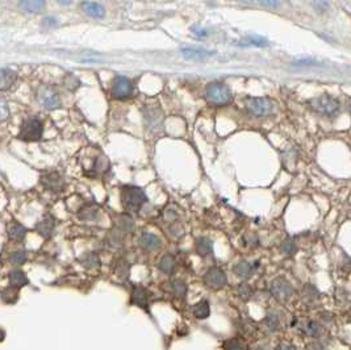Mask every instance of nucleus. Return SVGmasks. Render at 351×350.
I'll use <instances>...</instances> for the list:
<instances>
[{
  "label": "nucleus",
  "instance_id": "obj_1",
  "mask_svg": "<svg viewBox=\"0 0 351 350\" xmlns=\"http://www.w3.org/2000/svg\"><path fill=\"white\" fill-rule=\"evenodd\" d=\"M121 200H123V207L125 212L131 213V215H136L140 212L142 205L148 201L144 190H141L140 187L136 186H125L123 188V193H121Z\"/></svg>",
  "mask_w": 351,
  "mask_h": 350
},
{
  "label": "nucleus",
  "instance_id": "obj_2",
  "mask_svg": "<svg viewBox=\"0 0 351 350\" xmlns=\"http://www.w3.org/2000/svg\"><path fill=\"white\" fill-rule=\"evenodd\" d=\"M308 106L311 107V110L315 112L324 115V116H334L338 110H340V102L333 96L324 94V95H319L316 98H312L308 102Z\"/></svg>",
  "mask_w": 351,
  "mask_h": 350
},
{
  "label": "nucleus",
  "instance_id": "obj_3",
  "mask_svg": "<svg viewBox=\"0 0 351 350\" xmlns=\"http://www.w3.org/2000/svg\"><path fill=\"white\" fill-rule=\"evenodd\" d=\"M206 100L214 106H226L232 102L233 95L230 88L225 83H210L205 91Z\"/></svg>",
  "mask_w": 351,
  "mask_h": 350
},
{
  "label": "nucleus",
  "instance_id": "obj_4",
  "mask_svg": "<svg viewBox=\"0 0 351 350\" xmlns=\"http://www.w3.org/2000/svg\"><path fill=\"white\" fill-rule=\"evenodd\" d=\"M44 125L42 121L37 117H26L21 124V129L18 133V139L22 141H38L42 137Z\"/></svg>",
  "mask_w": 351,
  "mask_h": 350
},
{
  "label": "nucleus",
  "instance_id": "obj_5",
  "mask_svg": "<svg viewBox=\"0 0 351 350\" xmlns=\"http://www.w3.org/2000/svg\"><path fill=\"white\" fill-rule=\"evenodd\" d=\"M246 110L249 111L251 115L258 117L268 116L274 110L272 102L267 98H247L246 102Z\"/></svg>",
  "mask_w": 351,
  "mask_h": 350
},
{
  "label": "nucleus",
  "instance_id": "obj_6",
  "mask_svg": "<svg viewBox=\"0 0 351 350\" xmlns=\"http://www.w3.org/2000/svg\"><path fill=\"white\" fill-rule=\"evenodd\" d=\"M37 99H38L41 106L46 110H57L61 107V99H59L58 94L49 86H42L38 88Z\"/></svg>",
  "mask_w": 351,
  "mask_h": 350
},
{
  "label": "nucleus",
  "instance_id": "obj_7",
  "mask_svg": "<svg viewBox=\"0 0 351 350\" xmlns=\"http://www.w3.org/2000/svg\"><path fill=\"white\" fill-rule=\"evenodd\" d=\"M111 92L116 99H127L133 94V84L129 78L119 75L113 79Z\"/></svg>",
  "mask_w": 351,
  "mask_h": 350
},
{
  "label": "nucleus",
  "instance_id": "obj_8",
  "mask_svg": "<svg viewBox=\"0 0 351 350\" xmlns=\"http://www.w3.org/2000/svg\"><path fill=\"white\" fill-rule=\"evenodd\" d=\"M204 283L209 288L213 290H220L228 283V278L224 271L218 269V267H212L206 271L204 275Z\"/></svg>",
  "mask_w": 351,
  "mask_h": 350
},
{
  "label": "nucleus",
  "instance_id": "obj_9",
  "mask_svg": "<svg viewBox=\"0 0 351 350\" xmlns=\"http://www.w3.org/2000/svg\"><path fill=\"white\" fill-rule=\"evenodd\" d=\"M293 288L290 285V282H287L284 278H278L271 283V294L275 296L276 299L284 300L288 299L292 295Z\"/></svg>",
  "mask_w": 351,
  "mask_h": 350
},
{
  "label": "nucleus",
  "instance_id": "obj_10",
  "mask_svg": "<svg viewBox=\"0 0 351 350\" xmlns=\"http://www.w3.org/2000/svg\"><path fill=\"white\" fill-rule=\"evenodd\" d=\"M144 117H145L146 127L149 129H157V128L162 125L163 113L158 107L146 106L144 108Z\"/></svg>",
  "mask_w": 351,
  "mask_h": 350
},
{
  "label": "nucleus",
  "instance_id": "obj_11",
  "mask_svg": "<svg viewBox=\"0 0 351 350\" xmlns=\"http://www.w3.org/2000/svg\"><path fill=\"white\" fill-rule=\"evenodd\" d=\"M42 186L49 191H61L63 188V179L58 173H46L41 176Z\"/></svg>",
  "mask_w": 351,
  "mask_h": 350
},
{
  "label": "nucleus",
  "instance_id": "obj_12",
  "mask_svg": "<svg viewBox=\"0 0 351 350\" xmlns=\"http://www.w3.org/2000/svg\"><path fill=\"white\" fill-rule=\"evenodd\" d=\"M181 54L185 59H191V61H203V59L209 58L214 54V51L205 50V49L200 48H184L181 49Z\"/></svg>",
  "mask_w": 351,
  "mask_h": 350
},
{
  "label": "nucleus",
  "instance_id": "obj_13",
  "mask_svg": "<svg viewBox=\"0 0 351 350\" xmlns=\"http://www.w3.org/2000/svg\"><path fill=\"white\" fill-rule=\"evenodd\" d=\"M17 74L13 70L0 69V91H7L15 84Z\"/></svg>",
  "mask_w": 351,
  "mask_h": 350
},
{
  "label": "nucleus",
  "instance_id": "obj_14",
  "mask_svg": "<svg viewBox=\"0 0 351 350\" xmlns=\"http://www.w3.org/2000/svg\"><path fill=\"white\" fill-rule=\"evenodd\" d=\"M54 220L50 216H46L45 219H42L41 221H38V224L36 225V230L41 236L44 237H50L53 232H54Z\"/></svg>",
  "mask_w": 351,
  "mask_h": 350
},
{
  "label": "nucleus",
  "instance_id": "obj_15",
  "mask_svg": "<svg viewBox=\"0 0 351 350\" xmlns=\"http://www.w3.org/2000/svg\"><path fill=\"white\" fill-rule=\"evenodd\" d=\"M140 245L146 250H156L161 246V240L153 233H144L140 238Z\"/></svg>",
  "mask_w": 351,
  "mask_h": 350
},
{
  "label": "nucleus",
  "instance_id": "obj_16",
  "mask_svg": "<svg viewBox=\"0 0 351 350\" xmlns=\"http://www.w3.org/2000/svg\"><path fill=\"white\" fill-rule=\"evenodd\" d=\"M80 7L88 16L91 17H103L105 15V9L103 5L99 3H91V1H84L80 4Z\"/></svg>",
  "mask_w": 351,
  "mask_h": 350
},
{
  "label": "nucleus",
  "instance_id": "obj_17",
  "mask_svg": "<svg viewBox=\"0 0 351 350\" xmlns=\"http://www.w3.org/2000/svg\"><path fill=\"white\" fill-rule=\"evenodd\" d=\"M196 252L201 257H208L213 252V242L208 237H199L196 240Z\"/></svg>",
  "mask_w": 351,
  "mask_h": 350
},
{
  "label": "nucleus",
  "instance_id": "obj_18",
  "mask_svg": "<svg viewBox=\"0 0 351 350\" xmlns=\"http://www.w3.org/2000/svg\"><path fill=\"white\" fill-rule=\"evenodd\" d=\"M255 267H258V262L257 265H251V263L247 262V261H241V262H238L235 265L234 273L237 274L239 278L247 279V278L251 277V274H253Z\"/></svg>",
  "mask_w": 351,
  "mask_h": 350
},
{
  "label": "nucleus",
  "instance_id": "obj_19",
  "mask_svg": "<svg viewBox=\"0 0 351 350\" xmlns=\"http://www.w3.org/2000/svg\"><path fill=\"white\" fill-rule=\"evenodd\" d=\"M25 234H26L25 226L21 225V224H18L15 221V223L9 224V226H8V237L12 238V240H15V241L24 240Z\"/></svg>",
  "mask_w": 351,
  "mask_h": 350
},
{
  "label": "nucleus",
  "instance_id": "obj_20",
  "mask_svg": "<svg viewBox=\"0 0 351 350\" xmlns=\"http://www.w3.org/2000/svg\"><path fill=\"white\" fill-rule=\"evenodd\" d=\"M239 45H246V46H258V48H262V46H267L268 41L267 38H264L262 36H257V34H250V36L245 37Z\"/></svg>",
  "mask_w": 351,
  "mask_h": 350
},
{
  "label": "nucleus",
  "instance_id": "obj_21",
  "mask_svg": "<svg viewBox=\"0 0 351 350\" xmlns=\"http://www.w3.org/2000/svg\"><path fill=\"white\" fill-rule=\"evenodd\" d=\"M192 314L195 315L197 319L208 318L210 314L209 304H208V302H206V300H201V302H199L197 304H195L193 308H192Z\"/></svg>",
  "mask_w": 351,
  "mask_h": 350
},
{
  "label": "nucleus",
  "instance_id": "obj_22",
  "mask_svg": "<svg viewBox=\"0 0 351 350\" xmlns=\"http://www.w3.org/2000/svg\"><path fill=\"white\" fill-rule=\"evenodd\" d=\"M99 212V207L94 203H90V204H86L84 208H82L79 211V217L83 220H94L96 216H98Z\"/></svg>",
  "mask_w": 351,
  "mask_h": 350
},
{
  "label": "nucleus",
  "instance_id": "obj_23",
  "mask_svg": "<svg viewBox=\"0 0 351 350\" xmlns=\"http://www.w3.org/2000/svg\"><path fill=\"white\" fill-rule=\"evenodd\" d=\"M158 267H160V270L163 271V273L171 274L173 271H174V267H175L174 257L170 254H165L162 258H161Z\"/></svg>",
  "mask_w": 351,
  "mask_h": 350
},
{
  "label": "nucleus",
  "instance_id": "obj_24",
  "mask_svg": "<svg viewBox=\"0 0 351 350\" xmlns=\"http://www.w3.org/2000/svg\"><path fill=\"white\" fill-rule=\"evenodd\" d=\"M132 300H133V303L138 304V306L145 307L146 303H148V292H146L145 288H142V287L134 288L133 295H132Z\"/></svg>",
  "mask_w": 351,
  "mask_h": 350
},
{
  "label": "nucleus",
  "instance_id": "obj_25",
  "mask_svg": "<svg viewBox=\"0 0 351 350\" xmlns=\"http://www.w3.org/2000/svg\"><path fill=\"white\" fill-rule=\"evenodd\" d=\"M9 281H11V285L15 286V287H21V286L28 283V279H26L25 274L18 270L12 271L11 275H9Z\"/></svg>",
  "mask_w": 351,
  "mask_h": 350
},
{
  "label": "nucleus",
  "instance_id": "obj_26",
  "mask_svg": "<svg viewBox=\"0 0 351 350\" xmlns=\"http://www.w3.org/2000/svg\"><path fill=\"white\" fill-rule=\"evenodd\" d=\"M319 290L313 285H305L304 288H303V298H304L307 302H315V300L319 299Z\"/></svg>",
  "mask_w": 351,
  "mask_h": 350
},
{
  "label": "nucleus",
  "instance_id": "obj_27",
  "mask_svg": "<svg viewBox=\"0 0 351 350\" xmlns=\"http://www.w3.org/2000/svg\"><path fill=\"white\" fill-rule=\"evenodd\" d=\"M264 324L267 327L270 332H276L279 328V318L275 312H268V315L264 319Z\"/></svg>",
  "mask_w": 351,
  "mask_h": 350
},
{
  "label": "nucleus",
  "instance_id": "obj_28",
  "mask_svg": "<svg viewBox=\"0 0 351 350\" xmlns=\"http://www.w3.org/2000/svg\"><path fill=\"white\" fill-rule=\"evenodd\" d=\"M20 7L26 12H37L44 7V1H21Z\"/></svg>",
  "mask_w": 351,
  "mask_h": 350
},
{
  "label": "nucleus",
  "instance_id": "obj_29",
  "mask_svg": "<svg viewBox=\"0 0 351 350\" xmlns=\"http://www.w3.org/2000/svg\"><path fill=\"white\" fill-rule=\"evenodd\" d=\"M305 332H307L308 336L311 337H317V336L321 333V327L317 321H308L307 325H305Z\"/></svg>",
  "mask_w": 351,
  "mask_h": 350
},
{
  "label": "nucleus",
  "instance_id": "obj_30",
  "mask_svg": "<svg viewBox=\"0 0 351 350\" xmlns=\"http://www.w3.org/2000/svg\"><path fill=\"white\" fill-rule=\"evenodd\" d=\"M99 257L95 253H87L82 257V263H83L86 267H95L99 266Z\"/></svg>",
  "mask_w": 351,
  "mask_h": 350
},
{
  "label": "nucleus",
  "instance_id": "obj_31",
  "mask_svg": "<svg viewBox=\"0 0 351 350\" xmlns=\"http://www.w3.org/2000/svg\"><path fill=\"white\" fill-rule=\"evenodd\" d=\"M280 252L283 254H293V253L296 252V245H295V242L291 238H286L282 242V245H280Z\"/></svg>",
  "mask_w": 351,
  "mask_h": 350
},
{
  "label": "nucleus",
  "instance_id": "obj_32",
  "mask_svg": "<svg viewBox=\"0 0 351 350\" xmlns=\"http://www.w3.org/2000/svg\"><path fill=\"white\" fill-rule=\"evenodd\" d=\"M171 286H173V290H174L175 295L177 296L185 295V292H187V286H185V283L183 281H180V279H175V281H173Z\"/></svg>",
  "mask_w": 351,
  "mask_h": 350
},
{
  "label": "nucleus",
  "instance_id": "obj_33",
  "mask_svg": "<svg viewBox=\"0 0 351 350\" xmlns=\"http://www.w3.org/2000/svg\"><path fill=\"white\" fill-rule=\"evenodd\" d=\"M238 295L241 299L249 300L251 298V295H253V290H251V287L247 283H241L238 287Z\"/></svg>",
  "mask_w": 351,
  "mask_h": 350
},
{
  "label": "nucleus",
  "instance_id": "obj_34",
  "mask_svg": "<svg viewBox=\"0 0 351 350\" xmlns=\"http://www.w3.org/2000/svg\"><path fill=\"white\" fill-rule=\"evenodd\" d=\"M225 350H243L242 344L239 343L237 339H230L224 343Z\"/></svg>",
  "mask_w": 351,
  "mask_h": 350
},
{
  "label": "nucleus",
  "instance_id": "obj_35",
  "mask_svg": "<svg viewBox=\"0 0 351 350\" xmlns=\"http://www.w3.org/2000/svg\"><path fill=\"white\" fill-rule=\"evenodd\" d=\"M9 116V108H8L7 102L0 98V123L5 121Z\"/></svg>",
  "mask_w": 351,
  "mask_h": 350
},
{
  "label": "nucleus",
  "instance_id": "obj_36",
  "mask_svg": "<svg viewBox=\"0 0 351 350\" xmlns=\"http://www.w3.org/2000/svg\"><path fill=\"white\" fill-rule=\"evenodd\" d=\"M9 261L13 265H21V263H24L26 261L25 252H15L9 257Z\"/></svg>",
  "mask_w": 351,
  "mask_h": 350
},
{
  "label": "nucleus",
  "instance_id": "obj_37",
  "mask_svg": "<svg viewBox=\"0 0 351 350\" xmlns=\"http://www.w3.org/2000/svg\"><path fill=\"white\" fill-rule=\"evenodd\" d=\"M313 7L317 8V11H321V12H325L328 8H329V3H326V1H317V3H313Z\"/></svg>",
  "mask_w": 351,
  "mask_h": 350
},
{
  "label": "nucleus",
  "instance_id": "obj_38",
  "mask_svg": "<svg viewBox=\"0 0 351 350\" xmlns=\"http://www.w3.org/2000/svg\"><path fill=\"white\" fill-rule=\"evenodd\" d=\"M295 65L296 66H319V63L315 62V61H312V59H300V61H297V62H295Z\"/></svg>",
  "mask_w": 351,
  "mask_h": 350
},
{
  "label": "nucleus",
  "instance_id": "obj_39",
  "mask_svg": "<svg viewBox=\"0 0 351 350\" xmlns=\"http://www.w3.org/2000/svg\"><path fill=\"white\" fill-rule=\"evenodd\" d=\"M192 33H193V34H196V36H199V37L206 36V30L203 29V28H197V26H193V28H192Z\"/></svg>",
  "mask_w": 351,
  "mask_h": 350
},
{
  "label": "nucleus",
  "instance_id": "obj_40",
  "mask_svg": "<svg viewBox=\"0 0 351 350\" xmlns=\"http://www.w3.org/2000/svg\"><path fill=\"white\" fill-rule=\"evenodd\" d=\"M57 22H55V18L53 17H45L44 21H42V25L44 26H53L55 25Z\"/></svg>",
  "mask_w": 351,
  "mask_h": 350
},
{
  "label": "nucleus",
  "instance_id": "obj_41",
  "mask_svg": "<svg viewBox=\"0 0 351 350\" xmlns=\"http://www.w3.org/2000/svg\"><path fill=\"white\" fill-rule=\"evenodd\" d=\"M307 350H324V348H322V345H320L319 343H312L308 345Z\"/></svg>",
  "mask_w": 351,
  "mask_h": 350
},
{
  "label": "nucleus",
  "instance_id": "obj_42",
  "mask_svg": "<svg viewBox=\"0 0 351 350\" xmlns=\"http://www.w3.org/2000/svg\"><path fill=\"white\" fill-rule=\"evenodd\" d=\"M259 4H262V5H266V7H278V5H280V3H279V1H261Z\"/></svg>",
  "mask_w": 351,
  "mask_h": 350
},
{
  "label": "nucleus",
  "instance_id": "obj_43",
  "mask_svg": "<svg viewBox=\"0 0 351 350\" xmlns=\"http://www.w3.org/2000/svg\"><path fill=\"white\" fill-rule=\"evenodd\" d=\"M276 350H293V348L290 347V345H286V344H282V345H279Z\"/></svg>",
  "mask_w": 351,
  "mask_h": 350
},
{
  "label": "nucleus",
  "instance_id": "obj_44",
  "mask_svg": "<svg viewBox=\"0 0 351 350\" xmlns=\"http://www.w3.org/2000/svg\"><path fill=\"white\" fill-rule=\"evenodd\" d=\"M349 110H350V115H351V100H350V104H349Z\"/></svg>",
  "mask_w": 351,
  "mask_h": 350
},
{
  "label": "nucleus",
  "instance_id": "obj_45",
  "mask_svg": "<svg viewBox=\"0 0 351 350\" xmlns=\"http://www.w3.org/2000/svg\"><path fill=\"white\" fill-rule=\"evenodd\" d=\"M350 319H351V316H350Z\"/></svg>",
  "mask_w": 351,
  "mask_h": 350
}]
</instances>
